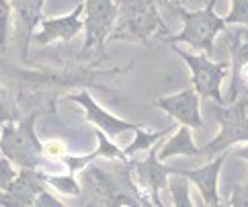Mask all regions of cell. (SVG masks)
I'll use <instances>...</instances> for the list:
<instances>
[{
	"label": "cell",
	"mask_w": 248,
	"mask_h": 207,
	"mask_svg": "<svg viewBox=\"0 0 248 207\" xmlns=\"http://www.w3.org/2000/svg\"><path fill=\"white\" fill-rule=\"evenodd\" d=\"M35 119L37 115L25 117L15 123L2 125V136H0V150L2 156L8 158L13 164L21 168L37 170L43 162V143L37 140L35 133Z\"/></svg>",
	"instance_id": "1"
},
{
	"label": "cell",
	"mask_w": 248,
	"mask_h": 207,
	"mask_svg": "<svg viewBox=\"0 0 248 207\" xmlns=\"http://www.w3.org/2000/svg\"><path fill=\"white\" fill-rule=\"evenodd\" d=\"M216 6V0H209V4L201 11H183V6H172L176 13L183 16V31L174 37H166V41L170 43H187L193 49H199V51H205L211 53L214 49V39L216 35L226 27V21L221 16L216 15L214 11Z\"/></svg>",
	"instance_id": "2"
},
{
	"label": "cell",
	"mask_w": 248,
	"mask_h": 207,
	"mask_svg": "<svg viewBox=\"0 0 248 207\" xmlns=\"http://www.w3.org/2000/svg\"><path fill=\"white\" fill-rule=\"evenodd\" d=\"M158 33H168L164 27L158 8L152 0H125L123 2V15L121 25L117 27L111 39H141L150 41Z\"/></svg>",
	"instance_id": "3"
},
{
	"label": "cell",
	"mask_w": 248,
	"mask_h": 207,
	"mask_svg": "<svg viewBox=\"0 0 248 207\" xmlns=\"http://www.w3.org/2000/svg\"><path fill=\"white\" fill-rule=\"evenodd\" d=\"M174 51L187 62V66L191 70L193 76V86L197 91L199 96L203 98H211L217 105H224L221 98V82L228 74V64L226 62H211L205 53H189L185 49L174 48Z\"/></svg>",
	"instance_id": "4"
},
{
	"label": "cell",
	"mask_w": 248,
	"mask_h": 207,
	"mask_svg": "<svg viewBox=\"0 0 248 207\" xmlns=\"http://www.w3.org/2000/svg\"><path fill=\"white\" fill-rule=\"evenodd\" d=\"M216 113L221 129L205 148H201L205 156L221 154V152H226L230 146H234L238 142H248V113L244 103H232L230 107H224V109L217 107Z\"/></svg>",
	"instance_id": "5"
},
{
	"label": "cell",
	"mask_w": 248,
	"mask_h": 207,
	"mask_svg": "<svg viewBox=\"0 0 248 207\" xmlns=\"http://www.w3.org/2000/svg\"><path fill=\"white\" fill-rule=\"evenodd\" d=\"M117 19V4L115 0H86L84 2V51L93 48H103L109 37L111 27Z\"/></svg>",
	"instance_id": "6"
},
{
	"label": "cell",
	"mask_w": 248,
	"mask_h": 207,
	"mask_svg": "<svg viewBox=\"0 0 248 207\" xmlns=\"http://www.w3.org/2000/svg\"><path fill=\"white\" fill-rule=\"evenodd\" d=\"M84 27V4H78L70 15L56 16V19H41L37 31L33 33L35 43L39 46H49L54 41H68L76 37Z\"/></svg>",
	"instance_id": "7"
},
{
	"label": "cell",
	"mask_w": 248,
	"mask_h": 207,
	"mask_svg": "<svg viewBox=\"0 0 248 207\" xmlns=\"http://www.w3.org/2000/svg\"><path fill=\"white\" fill-rule=\"evenodd\" d=\"M46 185V175H41L39 170L21 168L11 187L0 193V207H29Z\"/></svg>",
	"instance_id": "8"
},
{
	"label": "cell",
	"mask_w": 248,
	"mask_h": 207,
	"mask_svg": "<svg viewBox=\"0 0 248 207\" xmlns=\"http://www.w3.org/2000/svg\"><path fill=\"white\" fill-rule=\"evenodd\" d=\"M158 109L166 111L168 115L176 119L181 125H187L191 129H201L203 127V119H201V111H199V95L195 88L189 91L176 93L170 96H162L154 103Z\"/></svg>",
	"instance_id": "9"
},
{
	"label": "cell",
	"mask_w": 248,
	"mask_h": 207,
	"mask_svg": "<svg viewBox=\"0 0 248 207\" xmlns=\"http://www.w3.org/2000/svg\"><path fill=\"white\" fill-rule=\"evenodd\" d=\"M72 101H76L78 105H82L84 111H86V119L91 121V123H94L101 131L107 133L109 138L119 136V133H123V131H134V133H136V131L140 129V125L131 123V121H125V119H119V117L107 113L101 105H96V103L93 101L91 95H88L86 91L76 93V95L72 96Z\"/></svg>",
	"instance_id": "10"
},
{
	"label": "cell",
	"mask_w": 248,
	"mask_h": 207,
	"mask_svg": "<svg viewBox=\"0 0 248 207\" xmlns=\"http://www.w3.org/2000/svg\"><path fill=\"white\" fill-rule=\"evenodd\" d=\"M136 173L140 183L144 185V189H148L154 197V203L158 207H162V203L158 201V193L162 191L164 187H168V175H174V168H168L164 164H160L158 160V148H150L148 150V156L144 160H136Z\"/></svg>",
	"instance_id": "11"
},
{
	"label": "cell",
	"mask_w": 248,
	"mask_h": 207,
	"mask_svg": "<svg viewBox=\"0 0 248 207\" xmlns=\"http://www.w3.org/2000/svg\"><path fill=\"white\" fill-rule=\"evenodd\" d=\"M226 156H228V152H221V154H217L216 160H211L209 164L201 166V168H193V170H176L174 168V173H179L185 178H189V181L197 187L199 197L203 201L217 203V201H221L219 193H217V176H219L221 164L226 162Z\"/></svg>",
	"instance_id": "12"
},
{
	"label": "cell",
	"mask_w": 248,
	"mask_h": 207,
	"mask_svg": "<svg viewBox=\"0 0 248 207\" xmlns=\"http://www.w3.org/2000/svg\"><path fill=\"white\" fill-rule=\"evenodd\" d=\"M46 0H13V11L16 15V31L23 41V58L27 43L33 37L35 29L41 21V8Z\"/></svg>",
	"instance_id": "13"
},
{
	"label": "cell",
	"mask_w": 248,
	"mask_h": 207,
	"mask_svg": "<svg viewBox=\"0 0 248 207\" xmlns=\"http://www.w3.org/2000/svg\"><path fill=\"white\" fill-rule=\"evenodd\" d=\"M201 154H203L201 148L195 146V142L191 138V127L181 125L174 136L164 143L160 152H158V158L166 160V158H172V156H201Z\"/></svg>",
	"instance_id": "14"
},
{
	"label": "cell",
	"mask_w": 248,
	"mask_h": 207,
	"mask_svg": "<svg viewBox=\"0 0 248 207\" xmlns=\"http://www.w3.org/2000/svg\"><path fill=\"white\" fill-rule=\"evenodd\" d=\"M168 131H172V125H170V127H166V129H162V131H148V129H144V127H140V129L136 131L134 142H131L129 148L125 150V156L129 158V156H134L136 152H148L150 148H154L156 142H160Z\"/></svg>",
	"instance_id": "15"
},
{
	"label": "cell",
	"mask_w": 248,
	"mask_h": 207,
	"mask_svg": "<svg viewBox=\"0 0 248 207\" xmlns=\"http://www.w3.org/2000/svg\"><path fill=\"white\" fill-rule=\"evenodd\" d=\"M168 191L172 197L174 207H195L191 199V189H189V178H185L183 175L174 173V176L168 181Z\"/></svg>",
	"instance_id": "16"
},
{
	"label": "cell",
	"mask_w": 248,
	"mask_h": 207,
	"mask_svg": "<svg viewBox=\"0 0 248 207\" xmlns=\"http://www.w3.org/2000/svg\"><path fill=\"white\" fill-rule=\"evenodd\" d=\"M21 119V111H19V105L13 98V95L6 91V88L0 84V125H6V123H15Z\"/></svg>",
	"instance_id": "17"
},
{
	"label": "cell",
	"mask_w": 248,
	"mask_h": 207,
	"mask_svg": "<svg viewBox=\"0 0 248 207\" xmlns=\"http://www.w3.org/2000/svg\"><path fill=\"white\" fill-rule=\"evenodd\" d=\"M46 183L47 185H51L54 189H58L60 193H64V195H72V197H76V195H80V183L76 181V176L70 173V175H66V176H51V175H46Z\"/></svg>",
	"instance_id": "18"
},
{
	"label": "cell",
	"mask_w": 248,
	"mask_h": 207,
	"mask_svg": "<svg viewBox=\"0 0 248 207\" xmlns=\"http://www.w3.org/2000/svg\"><path fill=\"white\" fill-rule=\"evenodd\" d=\"M96 138H99V150L94 152L96 158L103 156V158H109V160H127L125 152L115 146V143L111 142V138L105 131L99 129V131H96Z\"/></svg>",
	"instance_id": "19"
},
{
	"label": "cell",
	"mask_w": 248,
	"mask_h": 207,
	"mask_svg": "<svg viewBox=\"0 0 248 207\" xmlns=\"http://www.w3.org/2000/svg\"><path fill=\"white\" fill-rule=\"evenodd\" d=\"M11 15L13 4L11 0H0V49H6L8 43V29H11Z\"/></svg>",
	"instance_id": "20"
},
{
	"label": "cell",
	"mask_w": 248,
	"mask_h": 207,
	"mask_svg": "<svg viewBox=\"0 0 248 207\" xmlns=\"http://www.w3.org/2000/svg\"><path fill=\"white\" fill-rule=\"evenodd\" d=\"M226 25L228 23H240L248 25V0H232V11L226 16Z\"/></svg>",
	"instance_id": "21"
},
{
	"label": "cell",
	"mask_w": 248,
	"mask_h": 207,
	"mask_svg": "<svg viewBox=\"0 0 248 207\" xmlns=\"http://www.w3.org/2000/svg\"><path fill=\"white\" fill-rule=\"evenodd\" d=\"M15 178H16V170L13 168V162L8 158H0V193L6 191Z\"/></svg>",
	"instance_id": "22"
},
{
	"label": "cell",
	"mask_w": 248,
	"mask_h": 207,
	"mask_svg": "<svg viewBox=\"0 0 248 207\" xmlns=\"http://www.w3.org/2000/svg\"><path fill=\"white\" fill-rule=\"evenodd\" d=\"M43 156L49 160H58V158H66V146L62 140H47L43 142Z\"/></svg>",
	"instance_id": "23"
},
{
	"label": "cell",
	"mask_w": 248,
	"mask_h": 207,
	"mask_svg": "<svg viewBox=\"0 0 248 207\" xmlns=\"http://www.w3.org/2000/svg\"><path fill=\"white\" fill-rule=\"evenodd\" d=\"M232 60H234V72L248 64V43L234 41V46H232Z\"/></svg>",
	"instance_id": "24"
},
{
	"label": "cell",
	"mask_w": 248,
	"mask_h": 207,
	"mask_svg": "<svg viewBox=\"0 0 248 207\" xmlns=\"http://www.w3.org/2000/svg\"><path fill=\"white\" fill-rule=\"evenodd\" d=\"M230 207H248V183L236 185L230 193Z\"/></svg>",
	"instance_id": "25"
},
{
	"label": "cell",
	"mask_w": 248,
	"mask_h": 207,
	"mask_svg": "<svg viewBox=\"0 0 248 207\" xmlns=\"http://www.w3.org/2000/svg\"><path fill=\"white\" fill-rule=\"evenodd\" d=\"M29 207H66L64 203H62L60 199H56L54 195L51 193H47L46 189H43V191L35 197V201L29 205Z\"/></svg>",
	"instance_id": "26"
},
{
	"label": "cell",
	"mask_w": 248,
	"mask_h": 207,
	"mask_svg": "<svg viewBox=\"0 0 248 207\" xmlns=\"http://www.w3.org/2000/svg\"><path fill=\"white\" fill-rule=\"evenodd\" d=\"M197 207H228V205H226V203H221V201H217V203H207V201H203V199H199Z\"/></svg>",
	"instance_id": "27"
},
{
	"label": "cell",
	"mask_w": 248,
	"mask_h": 207,
	"mask_svg": "<svg viewBox=\"0 0 248 207\" xmlns=\"http://www.w3.org/2000/svg\"><path fill=\"white\" fill-rule=\"evenodd\" d=\"M236 156L248 162V146H244V148H240V150H236Z\"/></svg>",
	"instance_id": "28"
},
{
	"label": "cell",
	"mask_w": 248,
	"mask_h": 207,
	"mask_svg": "<svg viewBox=\"0 0 248 207\" xmlns=\"http://www.w3.org/2000/svg\"><path fill=\"white\" fill-rule=\"evenodd\" d=\"M168 2H172V6H183L187 0H168Z\"/></svg>",
	"instance_id": "29"
},
{
	"label": "cell",
	"mask_w": 248,
	"mask_h": 207,
	"mask_svg": "<svg viewBox=\"0 0 248 207\" xmlns=\"http://www.w3.org/2000/svg\"><path fill=\"white\" fill-rule=\"evenodd\" d=\"M144 207H146V203H144Z\"/></svg>",
	"instance_id": "30"
}]
</instances>
